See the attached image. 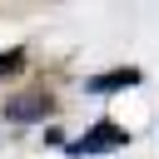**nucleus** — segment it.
<instances>
[{"label":"nucleus","instance_id":"nucleus-3","mask_svg":"<svg viewBox=\"0 0 159 159\" xmlns=\"http://www.w3.org/2000/svg\"><path fill=\"white\" fill-rule=\"evenodd\" d=\"M129 84H139V70H104V75L89 80L94 94H114V89H129Z\"/></svg>","mask_w":159,"mask_h":159},{"label":"nucleus","instance_id":"nucleus-2","mask_svg":"<svg viewBox=\"0 0 159 159\" xmlns=\"http://www.w3.org/2000/svg\"><path fill=\"white\" fill-rule=\"evenodd\" d=\"M50 109H55V99H50V94H20V99H10V104H5V114H10V119H20V124L45 119Z\"/></svg>","mask_w":159,"mask_h":159},{"label":"nucleus","instance_id":"nucleus-4","mask_svg":"<svg viewBox=\"0 0 159 159\" xmlns=\"http://www.w3.org/2000/svg\"><path fill=\"white\" fill-rule=\"evenodd\" d=\"M20 65H25V50H10V55H0V80H5V75H15Z\"/></svg>","mask_w":159,"mask_h":159},{"label":"nucleus","instance_id":"nucleus-1","mask_svg":"<svg viewBox=\"0 0 159 159\" xmlns=\"http://www.w3.org/2000/svg\"><path fill=\"white\" fill-rule=\"evenodd\" d=\"M124 144H129V134H124L119 124L99 119V124H94L89 134H80V139L70 144V154H80V159H84V154H104V149H124Z\"/></svg>","mask_w":159,"mask_h":159}]
</instances>
